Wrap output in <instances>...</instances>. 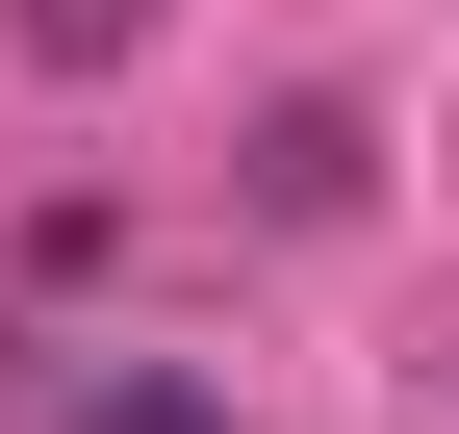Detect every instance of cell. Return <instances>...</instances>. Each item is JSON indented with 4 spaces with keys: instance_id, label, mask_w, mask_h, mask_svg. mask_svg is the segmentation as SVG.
<instances>
[{
    "instance_id": "cell-1",
    "label": "cell",
    "mask_w": 459,
    "mask_h": 434,
    "mask_svg": "<svg viewBox=\"0 0 459 434\" xmlns=\"http://www.w3.org/2000/svg\"><path fill=\"white\" fill-rule=\"evenodd\" d=\"M358 179H383L358 102H255V230H358Z\"/></svg>"
},
{
    "instance_id": "cell-2",
    "label": "cell",
    "mask_w": 459,
    "mask_h": 434,
    "mask_svg": "<svg viewBox=\"0 0 459 434\" xmlns=\"http://www.w3.org/2000/svg\"><path fill=\"white\" fill-rule=\"evenodd\" d=\"M26 434H230V384H204V358H77Z\"/></svg>"
},
{
    "instance_id": "cell-3",
    "label": "cell",
    "mask_w": 459,
    "mask_h": 434,
    "mask_svg": "<svg viewBox=\"0 0 459 434\" xmlns=\"http://www.w3.org/2000/svg\"><path fill=\"white\" fill-rule=\"evenodd\" d=\"M128 26H153V0H26V51H51V77H102Z\"/></svg>"
}]
</instances>
